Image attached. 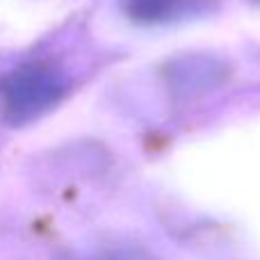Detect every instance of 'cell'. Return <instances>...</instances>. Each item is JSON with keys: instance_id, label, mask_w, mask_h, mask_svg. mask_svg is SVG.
<instances>
[{"instance_id": "obj_1", "label": "cell", "mask_w": 260, "mask_h": 260, "mask_svg": "<svg viewBox=\"0 0 260 260\" xmlns=\"http://www.w3.org/2000/svg\"><path fill=\"white\" fill-rule=\"evenodd\" d=\"M5 101L12 110V117H25L46 101V80L39 73H16L7 82Z\"/></svg>"}]
</instances>
